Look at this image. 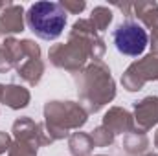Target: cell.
Masks as SVG:
<instances>
[{
	"label": "cell",
	"mask_w": 158,
	"mask_h": 156,
	"mask_svg": "<svg viewBox=\"0 0 158 156\" xmlns=\"http://www.w3.org/2000/svg\"><path fill=\"white\" fill-rule=\"evenodd\" d=\"M30 30L44 40L57 39L66 26V13L57 2H35L26 15Z\"/></svg>",
	"instance_id": "1"
},
{
	"label": "cell",
	"mask_w": 158,
	"mask_h": 156,
	"mask_svg": "<svg viewBox=\"0 0 158 156\" xmlns=\"http://www.w3.org/2000/svg\"><path fill=\"white\" fill-rule=\"evenodd\" d=\"M112 40H114V46L119 53H123L127 57H138L147 48L149 35L142 24H138L134 20H125L116 26V30L112 33Z\"/></svg>",
	"instance_id": "2"
}]
</instances>
